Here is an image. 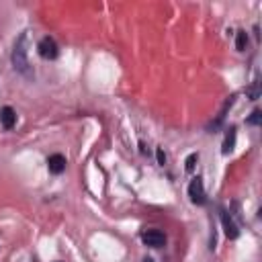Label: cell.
Segmentation results:
<instances>
[{
	"mask_svg": "<svg viewBox=\"0 0 262 262\" xmlns=\"http://www.w3.org/2000/svg\"><path fill=\"white\" fill-rule=\"evenodd\" d=\"M27 47H29V33H23V35L16 39L14 47H12L10 59H12V68H14L18 74H23L25 78H33L35 74H33V68H31V63H29V57H27V53H29Z\"/></svg>",
	"mask_w": 262,
	"mask_h": 262,
	"instance_id": "1",
	"label": "cell"
},
{
	"mask_svg": "<svg viewBox=\"0 0 262 262\" xmlns=\"http://www.w3.org/2000/svg\"><path fill=\"white\" fill-rule=\"evenodd\" d=\"M37 51H39V55H41L43 59H55L57 53H59L57 43H55L51 37H43V39L39 41V45H37Z\"/></svg>",
	"mask_w": 262,
	"mask_h": 262,
	"instance_id": "2",
	"label": "cell"
},
{
	"mask_svg": "<svg viewBox=\"0 0 262 262\" xmlns=\"http://www.w3.org/2000/svg\"><path fill=\"white\" fill-rule=\"evenodd\" d=\"M188 196L194 205H205V188H203V178H192L190 184H188Z\"/></svg>",
	"mask_w": 262,
	"mask_h": 262,
	"instance_id": "3",
	"label": "cell"
},
{
	"mask_svg": "<svg viewBox=\"0 0 262 262\" xmlns=\"http://www.w3.org/2000/svg\"><path fill=\"white\" fill-rule=\"evenodd\" d=\"M141 239L149 248H162L166 244V235L160 229H147V231H143L141 233Z\"/></svg>",
	"mask_w": 262,
	"mask_h": 262,
	"instance_id": "4",
	"label": "cell"
},
{
	"mask_svg": "<svg viewBox=\"0 0 262 262\" xmlns=\"http://www.w3.org/2000/svg\"><path fill=\"white\" fill-rule=\"evenodd\" d=\"M219 217H221V225H223V231H225V235L229 237V239H235L237 235H239V229H237V225L233 223V219H231V215L227 213V211H219Z\"/></svg>",
	"mask_w": 262,
	"mask_h": 262,
	"instance_id": "5",
	"label": "cell"
},
{
	"mask_svg": "<svg viewBox=\"0 0 262 262\" xmlns=\"http://www.w3.org/2000/svg\"><path fill=\"white\" fill-rule=\"evenodd\" d=\"M47 168L51 174H61L66 170V158L61 154H53L47 158Z\"/></svg>",
	"mask_w": 262,
	"mask_h": 262,
	"instance_id": "6",
	"label": "cell"
},
{
	"mask_svg": "<svg viewBox=\"0 0 262 262\" xmlns=\"http://www.w3.org/2000/svg\"><path fill=\"white\" fill-rule=\"evenodd\" d=\"M0 123H2L4 129H12V127H14V123H16V113H14L12 106H4V108L0 111Z\"/></svg>",
	"mask_w": 262,
	"mask_h": 262,
	"instance_id": "7",
	"label": "cell"
},
{
	"mask_svg": "<svg viewBox=\"0 0 262 262\" xmlns=\"http://www.w3.org/2000/svg\"><path fill=\"white\" fill-rule=\"evenodd\" d=\"M233 145H235V127H229V131H227V135H225V141H223V154H229L231 149H233Z\"/></svg>",
	"mask_w": 262,
	"mask_h": 262,
	"instance_id": "8",
	"label": "cell"
},
{
	"mask_svg": "<svg viewBox=\"0 0 262 262\" xmlns=\"http://www.w3.org/2000/svg\"><path fill=\"white\" fill-rule=\"evenodd\" d=\"M246 45H248V33L246 31H237L235 33V49L237 51H246Z\"/></svg>",
	"mask_w": 262,
	"mask_h": 262,
	"instance_id": "9",
	"label": "cell"
},
{
	"mask_svg": "<svg viewBox=\"0 0 262 262\" xmlns=\"http://www.w3.org/2000/svg\"><path fill=\"white\" fill-rule=\"evenodd\" d=\"M260 119H262V113H260L258 108H254L252 115L246 119V123H248V125H260Z\"/></svg>",
	"mask_w": 262,
	"mask_h": 262,
	"instance_id": "10",
	"label": "cell"
},
{
	"mask_svg": "<svg viewBox=\"0 0 262 262\" xmlns=\"http://www.w3.org/2000/svg\"><path fill=\"white\" fill-rule=\"evenodd\" d=\"M196 162H199V154H190V156L186 158V162H184V168H186V172H192Z\"/></svg>",
	"mask_w": 262,
	"mask_h": 262,
	"instance_id": "11",
	"label": "cell"
},
{
	"mask_svg": "<svg viewBox=\"0 0 262 262\" xmlns=\"http://www.w3.org/2000/svg\"><path fill=\"white\" fill-rule=\"evenodd\" d=\"M248 96H250L252 100H258V96H260V88H258V82H254V84H252V88L248 90Z\"/></svg>",
	"mask_w": 262,
	"mask_h": 262,
	"instance_id": "12",
	"label": "cell"
},
{
	"mask_svg": "<svg viewBox=\"0 0 262 262\" xmlns=\"http://www.w3.org/2000/svg\"><path fill=\"white\" fill-rule=\"evenodd\" d=\"M156 158H158V164H160V166L166 164V154H164L162 147H156Z\"/></svg>",
	"mask_w": 262,
	"mask_h": 262,
	"instance_id": "13",
	"label": "cell"
},
{
	"mask_svg": "<svg viewBox=\"0 0 262 262\" xmlns=\"http://www.w3.org/2000/svg\"><path fill=\"white\" fill-rule=\"evenodd\" d=\"M143 262H154V260L151 258H143Z\"/></svg>",
	"mask_w": 262,
	"mask_h": 262,
	"instance_id": "14",
	"label": "cell"
}]
</instances>
